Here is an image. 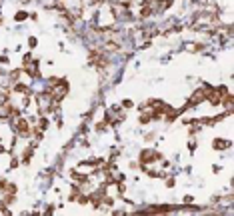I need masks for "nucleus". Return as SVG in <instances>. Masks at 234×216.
<instances>
[{
    "label": "nucleus",
    "instance_id": "1",
    "mask_svg": "<svg viewBox=\"0 0 234 216\" xmlns=\"http://www.w3.org/2000/svg\"><path fill=\"white\" fill-rule=\"evenodd\" d=\"M14 126H16V132H18V134H20V136H24V138H26V136H30V134H32V132H30V128H28V122H26V120H24V118H18V120H16V124H14Z\"/></svg>",
    "mask_w": 234,
    "mask_h": 216
},
{
    "label": "nucleus",
    "instance_id": "2",
    "mask_svg": "<svg viewBox=\"0 0 234 216\" xmlns=\"http://www.w3.org/2000/svg\"><path fill=\"white\" fill-rule=\"evenodd\" d=\"M90 60H92L98 68H104V66H106V58H104L98 50H90Z\"/></svg>",
    "mask_w": 234,
    "mask_h": 216
},
{
    "label": "nucleus",
    "instance_id": "3",
    "mask_svg": "<svg viewBox=\"0 0 234 216\" xmlns=\"http://www.w3.org/2000/svg\"><path fill=\"white\" fill-rule=\"evenodd\" d=\"M158 158H160V154H158V152H152V150H144V152L140 154V160H142L144 164H146L148 160H158Z\"/></svg>",
    "mask_w": 234,
    "mask_h": 216
},
{
    "label": "nucleus",
    "instance_id": "4",
    "mask_svg": "<svg viewBox=\"0 0 234 216\" xmlns=\"http://www.w3.org/2000/svg\"><path fill=\"white\" fill-rule=\"evenodd\" d=\"M226 146H230V142H226V140H214V148L216 150H222V148H226Z\"/></svg>",
    "mask_w": 234,
    "mask_h": 216
},
{
    "label": "nucleus",
    "instance_id": "5",
    "mask_svg": "<svg viewBox=\"0 0 234 216\" xmlns=\"http://www.w3.org/2000/svg\"><path fill=\"white\" fill-rule=\"evenodd\" d=\"M222 102H224V106H232V96H226V98H222Z\"/></svg>",
    "mask_w": 234,
    "mask_h": 216
},
{
    "label": "nucleus",
    "instance_id": "6",
    "mask_svg": "<svg viewBox=\"0 0 234 216\" xmlns=\"http://www.w3.org/2000/svg\"><path fill=\"white\" fill-rule=\"evenodd\" d=\"M140 122H142V124L150 122V114H144V116H140Z\"/></svg>",
    "mask_w": 234,
    "mask_h": 216
},
{
    "label": "nucleus",
    "instance_id": "7",
    "mask_svg": "<svg viewBox=\"0 0 234 216\" xmlns=\"http://www.w3.org/2000/svg\"><path fill=\"white\" fill-rule=\"evenodd\" d=\"M176 114H178L176 110H170V112H168V120H174V118H176Z\"/></svg>",
    "mask_w": 234,
    "mask_h": 216
},
{
    "label": "nucleus",
    "instance_id": "8",
    "mask_svg": "<svg viewBox=\"0 0 234 216\" xmlns=\"http://www.w3.org/2000/svg\"><path fill=\"white\" fill-rule=\"evenodd\" d=\"M24 18H26L24 12H18V14H16V20H24Z\"/></svg>",
    "mask_w": 234,
    "mask_h": 216
},
{
    "label": "nucleus",
    "instance_id": "9",
    "mask_svg": "<svg viewBox=\"0 0 234 216\" xmlns=\"http://www.w3.org/2000/svg\"><path fill=\"white\" fill-rule=\"evenodd\" d=\"M6 186H8V184H6V180H4V178H0V188H6Z\"/></svg>",
    "mask_w": 234,
    "mask_h": 216
},
{
    "label": "nucleus",
    "instance_id": "10",
    "mask_svg": "<svg viewBox=\"0 0 234 216\" xmlns=\"http://www.w3.org/2000/svg\"><path fill=\"white\" fill-rule=\"evenodd\" d=\"M34 136L36 138H42V130H34Z\"/></svg>",
    "mask_w": 234,
    "mask_h": 216
}]
</instances>
